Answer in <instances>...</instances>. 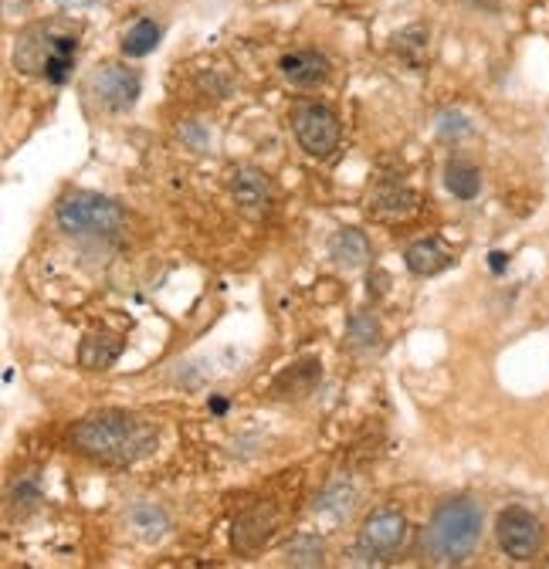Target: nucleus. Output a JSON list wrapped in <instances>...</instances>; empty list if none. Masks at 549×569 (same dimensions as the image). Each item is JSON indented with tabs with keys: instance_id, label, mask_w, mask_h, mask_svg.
Here are the masks:
<instances>
[{
	"instance_id": "obj_1",
	"label": "nucleus",
	"mask_w": 549,
	"mask_h": 569,
	"mask_svg": "<svg viewBox=\"0 0 549 569\" xmlns=\"http://www.w3.org/2000/svg\"><path fill=\"white\" fill-rule=\"evenodd\" d=\"M72 448L99 465H136L157 448V427L143 417L132 413H99L82 423H76L72 431Z\"/></svg>"
},
{
	"instance_id": "obj_2",
	"label": "nucleus",
	"mask_w": 549,
	"mask_h": 569,
	"mask_svg": "<svg viewBox=\"0 0 549 569\" xmlns=\"http://www.w3.org/2000/svg\"><path fill=\"white\" fill-rule=\"evenodd\" d=\"M79 34L58 21L34 24L14 41V68L24 76H41L51 86H64L76 68Z\"/></svg>"
},
{
	"instance_id": "obj_3",
	"label": "nucleus",
	"mask_w": 549,
	"mask_h": 569,
	"mask_svg": "<svg viewBox=\"0 0 549 569\" xmlns=\"http://www.w3.org/2000/svg\"><path fill=\"white\" fill-rule=\"evenodd\" d=\"M478 539H482V509L471 498H451L425 529V552L435 566H461Z\"/></svg>"
},
{
	"instance_id": "obj_4",
	"label": "nucleus",
	"mask_w": 549,
	"mask_h": 569,
	"mask_svg": "<svg viewBox=\"0 0 549 569\" xmlns=\"http://www.w3.org/2000/svg\"><path fill=\"white\" fill-rule=\"evenodd\" d=\"M54 221L64 234L89 238V241H112L126 228L119 203L109 197L89 193V190L64 193L54 207Z\"/></svg>"
},
{
	"instance_id": "obj_5",
	"label": "nucleus",
	"mask_w": 549,
	"mask_h": 569,
	"mask_svg": "<svg viewBox=\"0 0 549 569\" xmlns=\"http://www.w3.org/2000/svg\"><path fill=\"white\" fill-rule=\"evenodd\" d=\"M140 92H143L140 71L122 61H106L86 79V96L106 112H129L136 99H140Z\"/></svg>"
},
{
	"instance_id": "obj_6",
	"label": "nucleus",
	"mask_w": 549,
	"mask_h": 569,
	"mask_svg": "<svg viewBox=\"0 0 549 569\" xmlns=\"http://www.w3.org/2000/svg\"><path fill=\"white\" fill-rule=\"evenodd\" d=\"M292 129H296V139L299 147L316 157V160H326L329 153H336L339 147V136H342V126H339V116L322 106V102H306L292 112Z\"/></svg>"
},
{
	"instance_id": "obj_7",
	"label": "nucleus",
	"mask_w": 549,
	"mask_h": 569,
	"mask_svg": "<svg viewBox=\"0 0 549 569\" xmlns=\"http://www.w3.org/2000/svg\"><path fill=\"white\" fill-rule=\"evenodd\" d=\"M496 536H499L502 552L509 559H519V562L532 559L539 552V546H542V526H539V519L532 512L519 509V506L506 509L496 519Z\"/></svg>"
},
{
	"instance_id": "obj_8",
	"label": "nucleus",
	"mask_w": 549,
	"mask_h": 569,
	"mask_svg": "<svg viewBox=\"0 0 549 569\" xmlns=\"http://www.w3.org/2000/svg\"><path fill=\"white\" fill-rule=\"evenodd\" d=\"M407 542V519L397 509H377L360 529V546L377 552L380 559L393 556Z\"/></svg>"
},
{
	"instance_id": "obj_9",
	"label": "nucleus",
	"mask_w": 549,
	"mask_h": 569,
	"mask_svg": "<svg viewBox=\"0 0 549 569\" xmlns=\"http://www.w3.org/2000/svg\"><path fill=\"white\" fill-rule=\"evenodd\" d=\"M279 71L299 89H316L332 79V61L316 48H296L279 58Z\"/></svg>"
},
{
	"instance_id": "obj_10",
	"label": "nucleus",
	"mask_w": 549,
	"mask_h": 569,
	"mask_svg": "<svg viewBox=\"0 0 549 569\" xmlns=\"http://www.w3.org/2000/svg\"><path fill=\"white\" fill-rule=\"evenodd\" d=\"M271 529H274V512H271V509H251V512H244V516L234 522L231 542H234V549H241V552H254L258 546L268 542Z\"/></svg>"
},
{
	"instance_id": "obj_11",
	"label": "nucleus",
	"mask_w": 549,
	"mask_h": 569,
	"mask_svg": "<svg viewBox=\"0 0 549 569\" xmlns=\"http://www.w3.org/2000/svg\"><path fill=\"white\" fill-rule=\"evenodd\" d=\"M119 352H122L119 336L92 332L79 346V363H82V370H109L119 360Z\"/></svg>"
},
{
	"instance_id": "obj_12",
	"label": "nucleus",
	"mask_w": 549,
	"mask_h": 569,
	"mask_svg": "<svg viewBox=\"0 0 549 569\" xmlns=\"http://www.w3.org/2000/svg\"><path fill=\"white\" fill-rule=\"evenodd\" d=\"M403 261H407V268L415 271V274L431 278V274H438V271H445L451 264V254L435 238H428V241H415V244H410L403 251Z\"/></svg>"
},
{
	"instance_id": "obj_13",
	"label": "nucleus",
	"mask_w": 549,
	"mask_h": 569,
	"mask_svg": "<svg viewBox=\"0 0 549 569\" xmlns=\"http://www.w3.org/2000/svg\"><path fill=\"white\" fill-rule=\"evenodd\" d=\"M329 258L339 268H363L370 261V241L360 231H336L329 241Z\"/></svg>"
},
{
	"instance_id": "obj_14",
	"label": "nucleus",
	"mask_w": 549,
	"mask_h": 569,
	"mask_svg": "<svg viewBox=\"0 0 549 569\" xmlns=\"http://www.w3.org/2000/svg\"><path fill=\"white\" fill-rule=\"evenodd\" d=\"M231 193H234V200H238L241 207L258 210V207H264V203H268L271 187H268V177H264L261 170L244 167V170H238V173H234V180H231Z\"/></svg>"
},
{
	"instance_id": "obj_15",
	"label": "nucleus",
	"mask_w": 549,
	"mask_h": 569,
	"mask_svg": "<svg viewBox=\"0 0 549 569\" xmlns=\"http://www.w3.org/2000/svg\"><path fill=\"white\" fill-rule=\"evenodd\" d=\"M445 187L458 200H475L478 193H482V173H478V167L468 163V160H448V167H445Z\"/></svg>"
},
{
	"instance_id": "obj_16",
	"label": "nucleus",
	"mask_w": 549,
	"mask_h": 569,
	"mask_svg": "<svg viewBox=\"0 0 549 569\" xmlns=\"http://www.w3.org/2000/svg\"><path fill=\"white\" fill-rule=\"evenodd\" d=\"M160 44V28H157V21H150V18H140V21H132L126 31H122V54L126 58H143V54H150L153 48Z\"/></svg>"
},
{
	"instance_id": "obj_17",
	"label": "nucleus",
	"mask_w": 549,
	"mask_h": 569,
	"mask_svg": "<svg viewBox=\"0 0 549 569\" xmlns=\"http://www.w3.org/2000/svg\"><path fill=\"white\" fill-rule=\"evenodd\" d=\"M393 51L407 61V64H421L425 51H428V28L425 24H410L403 31L393 34Z\"/></svg>"
},
{
	"instance_id": "obj_18",
	"label": "nucleus",
	"mask_w": 549,
	"mask_h": 569,
	"mask_svg": "<svg viewBox=\"0 0 549 569\" xmlns=\"http://www.w3.org/2000/svg\"><path fill=\"white\" fill-rule=\"evenodd\" d=\"M326 549H322V542L312 536V532H302V536H296L289 546H286V562L289 566H306V569H312V566H322L326 559Z\"/></svg>"
},
{
	"instance_id": "obj_19",
	"label": "nucleus",
	"mask_w": 549,
	"mask_h": 569,
	"mask_svg": "<svg viewBox=\"0 0 549 569\" xmlns=\"http://www.w3.org/2000/svg\"><path fill=\"white\" fill-rule=\"evenodd\" d=\"M129 526L140 532L143 539H160L163 532H167V516H163V509H157V506H136L132 512H129Z\"/></svg>"
},
{
	"instance_id": "obj_20",
	"label": "nucleus",
	"mask_w": 549,
	"mask_h": 569,
	"mask_svg": "<svg viewBox=\"0 0 549 569\" xmlns=\"http://www.w3.org/2000/svg\"><path fill=\"white\" fill-rule=\"evenodd\" d=\"M350 342L353 346H363V349L367 346H377L380 342V322L373 316H363V312L353 316L350 319Z\"/></svg>"
},
{
	"instance_id": "obj_21",
	"label": "nucleus",
	"mask_w": 549,
	"mask_h": 569,
	"mask_svg": "<svg viewBox=\"0 0 549 569\" xmlns=\"http://www.w3.org/2000/svg\"><path fill=\"white\" fill-rule=\"evenodd\" d=\"M471 132H475V126L461 112H441L438 116V136L441 139H451L455 142V139H468Z\"/></svg>"
},
{
	"instance_id": "obj_22",
	"label": "nucleus",
	"mask_w": 549,
	"mask_h": 569,
	"mask_svg": "<svg viewBox=\"0 0 549 569\" xmlns=\"http://www.w3.org/2000/svg\"><path fill=\"white\" fill-rule=\"evenodd\" d=\"M377 207H390L393 213H410V210H415V193H407V190H380L377 193Z\"/></svg>"
},
{
	"instance_id": "obj_23",
	"label": "nucleus",
	"mask_w": 549,
	"mask_h": 569,
	"mask_svg": "<svg viewBox=\"0 0 549 569\" xmlns=\"http://www.w3.org/2000/svg\"><path fill=\"white\" fill-rule=\"evenodd\" d=\"M489 268H492L496 274H502V271L509 268V254H502V251H492V254H489Z\"/></svg>"
},
{
	"instance_id": "obj_24",
	"label": "nucleus",
	"mask_w": 549,
	"mask_h": 569,
	"mask_svg": "<svg viewBox=\"0 0 549 569\" xmlns=\"http://www.w3.org/2000/svg\"><path fill=\"white\" fill-rule=\"evenodd\" d=\"M54 4H61V8H72V11H79V8H92V4H99V0H54Z\"/></svg>"
},
{
	"instance_id": "obj_25",
	"label": "nucleus",
	"mask_w": 549,
	"mask_h": 569,
	"mask_svg": "<svg viewBox=\"0 0 549 569\" xmlns=\"http://www.w3.org/2000/svg\"><path fill=\"white\" fill-rule=\"evenodd\" d=\"M211 410H214V413H224V410H228V400H224V397H214V400H211Z\"/></svg>"
}]
</instances>
